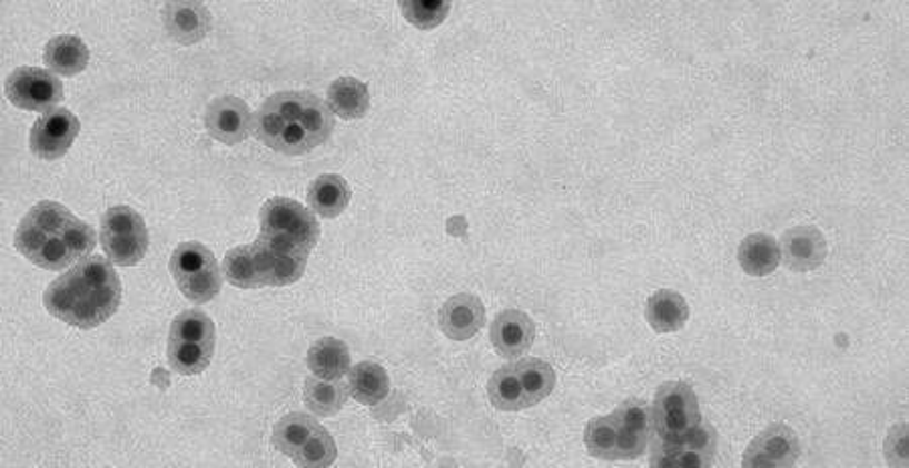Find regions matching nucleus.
Returning <instances> with one entry per match:
<instances>
[{"label":"nucleus","mask_w":909,"mask_h":468,"mask_svg":"<svg viewBox=\"0 0 909 468\" xmlns=\"http://www.w3.org/2000/svg\"><path fill=\"white\" fill-rule=\"evenodd\" d=\"M96 245L93 227L53 200L34 205L14 232L17 251L45 271H63L76 261H86Z\"/></svg>","instance_id":"1"},{"label":"nucleus","mask_w":909,"mask_h":468,"mask_svg":"<svg viewBox=\"0 0 909 468\" xmlns=\"http://www.w3.org/2000/svg\"><path fill=\"white\" fill-rule=\"evenodd\" d=\"M43 301L45 309L67 326L93 329L120 309V277L108 259L88 257L49 285Z\"/></svg>","instance_id":"2"},{"label":"nucleus","mask_w":909,"mask_h":468,"mask_svg":"<svg viewBox=\"0 0 909 468\" xmlns=\"http://www.w3.org/2000/svg\"><path fill=\"white\" fill-rule=\"evenodd\" d=\"M334 113L326 101L307 91H281L265 101L253 118V133L267 148L302 156L329 140Z\"/></svg>","instance_id":"3"},{"label":"nucleus","mask_w":909,"mask_h":468,"mask_svg":"<svg viewBox=\"0 0 909 468\" xmlns=\"http://www.w3.org/2000/svg\"><path fill=\"white\" fill-rule=\"evenodd\" d=\"M651 412L643 402L621 404L614 412L592 418L584 430V445L594 458L633 460L646 450Z\"/></svg>","instance_id":"4"},{"label":"nucleus","mask_w":909,"mask_h":468,"mask_svg":"<svg viewBox=\"0 0 909 468\" xmlns=\"http://www.w3.org/2000/svg\"><path fill=\"white\" fill-rule=\"evenodd\" d=\"M259 240L271 247L309 255L319 240V222L296 200L269 198L261 208Z\"/></svg>","instance_id":"5"},{"label":"nucleus","mask_w":909,"mask_h":468,"mask_svg":"<svg viewBox=\"0 0 909 468\" xmlns=\"http://www.w3.org/2000/svg\"><path fill=\"white\" fill-rule=\"evenodd\" d=\"M659 440L663 445H688L701 430L698 396L688 381H665L659 386L651 410Z\"/></svg>","instance_id":"6"},{"label":"nucleus","mask_w":909,"mask_h":468,"mask_svg":"<svg viewBox=\"0 0 909 468\" xmlns=\"http://www.w3.org/2000/svg\"><path fill=\"white\" fill-rule=\"evenodd\" d=\"M215 323L207 313L190 309L175 317L168 336V361L182 376H197L209 368L217 346Z\"/></svg>","instance_id":"7"},{"label":"nucleus","mask_w":909,"mask_h":468,"mask_svg":"<svg viewBox=\"0 0 909 468\" xmlns=\"http://www.w3.org/2000/svg\"><path fill=\"white\" fill-rule=\"evenodd\" d=\"M170 272L175 283L195 306L209 303L223 287L219 265L202 242L188 240L176 247L170 257Z\"/></svg>","instance_id":"8"},{"label":"nucleus","mask_w":909,"mask_h":468,"mask_svg":"<svg viewBox=\"0 0 909 468\" xmlns=\"http://www.w3.org/2000/svg\"><path fill=\"white\" fill-rule=\"evenodd\" d=\"M101 247L113 265L134 267L148 252L150 235L144 218L130 207H113L101 218Z\"/></svg>","instance_id":"9"},{"label":"nucleus","mask_w":909,"mask_h":468,"mask_svg":"<svg viewBox=\"0 0 909 468\" xmlns=\"http://www.w3.org/2000/svg\"><path fill=\"white\" fill-rule=\"evenodd\" d=\"M4 96L14 108L47 113L63 99V83L41 67H19L7 77Z\"/></svg>","instance_id":"10"},{"label":"nucleus","mask_w":909,"mask_h":468,"mask_svg":"<svg viewBox=\"0 0 909 468\" xmlns=\"http://www.w3.org/2000/svg\"><path fill=\"white\" fill-rule=\"evenodd\" d=\"M79 130H81V123L73 111L51 109L34 121L31 128V136H29L31 152L47 162L59 160L69 152V148L73 146L79 136Z\"/></svg>","instance_id":"11"},{"label":"nucleus","mask_w":909,"mask_h":468,"mask_svg":"<svg viewBox=\"0 0 909 468\" xmlns=\"http://www.w3.org/2000/svg\"><path fill=\"white\" fill-rule=\"evenodd\" d=\"M799 457V435L790 426L772 425L745 448L742 468H794Z\"/></svg>","instance_id":"12"},{"label":"nucleus","mask_w":909,"mask_h":468,"mask_svg":"<svg viewBox=\"0 0 909 468\" xmlns=\"http://www.w3.org/2000/svg\"><path fill=\"white\" fill-rule=\"evenodd\" d=\"M251 247L253 265L261 287H287L302 279L306 271L307 255L297 251H285L255 240Z\"/></svg>","instance_id":"13"},{"label":"nucleus","mask_w":909,"mask_h":468,"mask_svg":"<svg viewBox=\"0 0 909 468\" xmlns=\"http://www.w3.org/2000/svg\"><path fill=\"white\" fill-rule=\"evenodd\" d=\"M205 126L210 138L217 142L237 146L245 142L253 131L251 108L235 96H223L207 106Z\"/></svg>","instance_id":"14"},{"label":"nucleus","mask_w":909,"mask_h":468,"mask_svg":"<svg viewBox=\"0 0 909 468\" xmlns=\"http://www.w3.org/2000/svg\"><path fill=\"white\" fill-rule=\"evenodd\" d=\"M829 247L821 230L812 225H799L784 232L780 261H784L790 271L809 272L821 267Z\"/></svg>","instance_id":"15"},{"label":"nucleus","mask_w":909,"mask_h":468,"mask_svg":"<svg viewBox=\"0 0 909 468\" xmlns=\"http://www.w3.org/2000/svg\"><path fill=\"white\" fill-rule=\"evenodd\" d=\"M166 33L178 44H197L209 34L213 17L202 2H168L162 9Z\"/></svg>","instance_id":"16"},{"label":"nucleus","mask_w":909,"mask_h":468,"mask_svg":"<svg viewBox=\"0 0 909 468\" xmlns=\"http://www.w3.org/2000/svg\"><path fill=\"white\" fill-rule=\"evenodd\" d=\"M492 343L495 351L504 358H520L532 348L536 339V326L520 309H505L493 319Z\"/></svg>","instance_id":"17"},{"label":"nucleus","mask_w":909,"mask_h":468,"mask_svg":"<svg viewBox=\"0 0 909 468\" xmlns=\"http://www.w3.org/2000/svg\"><path fill=\"white\" fill-rule=\"evenodd\" d=\"M485 323V307L482 299L472 293L451 297L438 313L441 331L453 341H467L480 333Z\"/></svg>","instance_id":"18"},{"label":"nucleus","mask_w":909,"mask_h":468,"mask_svg":"<svg viewBox=\"0 0 909 468\" xmlns=\"http://www.w3.org/2000/svg\"><path fill=\"white\" fill-rule=\"evenodd\" d=\"M715 448V436L710 426H701L698 436L688 445H659L651 455V468H710Z\"/></svg>","instance_id":"19"},{"label":"nucleus","mask_w":909,"mask_h":468,"mask_svg":"<svg viewBox=\"0 0 909 468\" xmlns=\"http://www.w3.org/2000/svg\"><path fill=\"white\" fill-rule=\"evenodd\" d=\"M350 349L342 339H318L307 351V368L318 380H342L350 371Z\"/></svg>","instance_id":"20"},{"label":"nucleus","mask_w":909,"mask_h":468,"mask_svg":"<svg viewBox=\"0 0 909 468\" xmlns=\"http://www.w3.org/2000/svg\"><path fill=\"white\" fill-rule=\"evenodd\" d=\"M646 323L658 333L680 331L690 319V306L685 297L671 289H661L649 297L645 306Z\"/></svg>","instance_id":"21"},{"label":"nucleus","mask_w":909,"mask_h":468,"mask_svg":"<svg viewBox=\"0 0 909 468\" xmlns=\"http://www.w3.org/2000/svg\"><path fill=\"white\" fill-rule=\"evenodd\" d=\"M43 61L49 71L73 77L88 69L89 47L76 34H57L45 44Z\"/></svg>","instance_id":"22"},{"label":"nucleus","mask_w":909,"mask_h":468,"mask_svg":"<svg viewBox=\"0 0 909 468\" xmlns=\"http://www.w3.org/2000/svg\"><path fill=\"white\" fill-rule=\"evenodd\" d=\"M352 200L350 185L338 175H322L307 190L312 210L324 218L340 217Z\"/></svg>","instance_id":"23"},{"label":"nucleus","mask_w":909,"mask_h":468,"mask_svg":"<svg viewBox=\"0 0 909 468\" xmlns=\"http://www.w3.org/2000/svg\"><path fill=\"white\" fill-rule=\"evenodd\" d=\"M328 106L342 120H362L370 109V93L360 79L338 77L329 86Z\"/></svg>","instance_id":"24"},{"label":"nucleus","mask_w":909,"mask_h":468,"mask_svg":"<svg viewBox=\"0 0 909 468\" xmlns=\"http://www.w3.org/2000/svg\"><path fill=\"white\" fill-rule=\"evenodd\" d=\"M738 262L745 275L767 277L770 272L777 271L780 265L778 240L767 232L748 235L738 247Z\"/></svg>","instance_id":"25"},{"label":"nucleus","mask_w":909,"mask_h":468,"mask_svg":"<svg viewBox=\"0 0 909 468\" xmlns=\"http://www.w3.org/2000/svg\"><path fill=\"white\" fill-rule=\"evenodd\" d=\"M348 392L356 402L364 406L381 404L391 392L388 374L381 364L360 361L348 371Z\"/></svg>","instance_id":"26"},{"label":"nucleus","mask_w":909,"mask_h":468,"mask_svg":"<svg viewBox=\"0 0 909 468\" xmlns=\"http://www.w3.org/2000/svg\"><path fill=\"white\" fill-rule=\"evenodd\" d=\"M322 425L312 416L294 412L287 415L274 426V445L285 457L294 458L306 447L309 438L318 432Z\"/></svg>","instance_id":"27"},{"label":"nucleus","mask_w":909,"mask_h":468,"mask_svg":"<svg viewBox=\"0 0 909 468\" xmlns=\"http://www.w3.org/2000/svg\"><path fill=\"white\" fill-rule=\"evenodd\" d=\"M348 386L344 381H326L307 378L304 388L306 406L318 416H334L340 412L348 400Z\"/></svg>","instance_id":"28"},{"label":"nucleus","mask_w":909,"mask_h":468,"mask_svg":"<svg viewBox=\"0 0 909 468\" xmlns=\"http://www.w3.org/2000/svg\"><path fill=\"white\" fill-rule=\"evenodd\" d=\"M514 366L522 381V388H524L527 408L549 398L556 386V371L550 364L530 358V360L517 361Z\"/></svg>","instance_id":"29"},{"label":"nucleus","mask_w":909,"mask_h":468,"mask_svg":"<svg viewBox=\"0 0 909 468\" xmlns=\"http://www.w3.org/2000/svg\"><path fill=\"white\" fill-rule=\"evenodd\" d=\"M487 394L497 410L517 412V410L527 408L524 388H522V381H520L514 364L504 366L493 374L490 386H487Z\"/></svg>","instance_id":"30"},{"label":"nucleus","mask_w":909,"mask_h":468,"mask_svg":"<svg viewBox=\"0 0 909 468\" xmlns=\"http://www.w3.org/2000/svg\"><path fill=\"white\" fill-rule=\"evenodd\" d=\"M401 12L406 21L421 31H431L447 19L449 0H401Z\"/></svg>","instance_id":"31"},{"label":"nucleus","mask_w":909,"mask_h":468,"mask_svg":"<svg viewBox=\"0 0 909 468\" xmlns=\"http://www.w3.org/2000/svg\"><path fill=\"white\" fill-rule=\"evenodd\" d=\"M338 457V448L328 430L322 426L316 435L309 438L306 447L294 457L299 468H328Z\"/></svg>","instance_id":"32"},{"label":"nucleus","mask_w":909,"mask_h":468,"mask_svg":"<svg viewBox=\"0 0 909 468\" xmlns=\"http://www.w3.org/2000/svg\"><path fill=\"white\" fill-rule=\"evenodd\" d=\"M223 275L230 285L239 289H259V279L253 265L251 247H237L225 255Z\"/></svg>","instance_id":"33"},{"label":"nucleus","mask_w":909,"mask_h":468,"mask_svg":"<svg viewBox=\"0 0 909 468\" xmlns=\"http://www.w3.org/2000/svg\"><path fill=\"white\" fill-rule=\"evenodd\" d=\"M886 460L891 468H908L909 465V448H908V426L898 425L889 430L888 438H886Z\"/></svg>","instance_id":"34"}]
</instances>
